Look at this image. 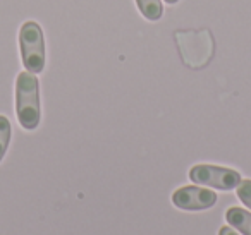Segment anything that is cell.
<instances>
[{
    "label": "cell",
    "instance_id": "obj_1",
    "mask_svg": "<svg viewBox=\"0 0 251 235\" xmlns=\"http://www.w3.org/2000/svg\"><path fill=\"white\" fill-rule=\"evenodd\" d=\"M16 115L26 131H35L42 120L38 77L28 70L19 72L16 79Z\"/></svg>",
    "mask_w": 251,
    "mask_h": 235
},
{
    "label": "cell",
    "instance_id": "obj_2",
    "mask_svg": "<svg viewBox=\"0 0 251 235\" xmlns=\"http://www.w3.org/2000/svg\"><path fill=\"white\" fill-rule=\"evenodd\" d=\"M19 48L23 66L31 74H40L45 69V36L38 23L26 21L19 29Z\"/></svg>",
    "mask_w": 251,
    "mask_h": 235
},
{
    "label": "cell",
    "instance_id": "obj_3",
    "mask_svg": "<svg viewBox=\"0 0 251 235\" xmlns=\"http://www.w3.org/2000/svg\"><path fill=\"white\" fill-rule=\"evenodd\" d=\"M189 180L196 186H206L220 190H232L239 186L241 173L237 170L217 165H195L189 170Z\"/></svg>",
    "mask_w": 251,
    "mask_h": 235
},
{
    "label": "cell",
    "instance_id": "obj_4",
    "mask_svg": "<svg viewBox=\"0 0 251 235\" xmlns=\"http://www.w3.org/2000/svg\"><path fill=\"white\" fill-rule=\"evenodd\" d=\"M172 203L176 208L184 211H201L215 206L217 194L208 187L200 186H184L172 194Z\"/></svg>",
    "mask_w": 251,
    "mask_h": 235
},
{
    "label": "cell",
    "instance_id": "obj_5",
    "mask_svg": "<svg viewBox=\"0 0 251 235\" xmlns=\"http://www.w3.org/2000/svg\"><path fill=\"white\" fill-rule=\"evenodd\" d=\"M226 220L243 235H251V213L243 208L232 206L226 211Z\"/></svg>",
    "mask_w": 251,
    "mask_h": 235
},
{
    "label": "cell",
    "instance_id": "obj_6",
    "mask_svg": "<svg viewBox=\"0 0 251 235\" xmlns=\"http://www.w3.org/2000/svg\"><path fill=\"white\" fill-rule=\"evenodd\" d=\"M141 16L148 21H158L164 16V5L162 0H136Z\"/></svg>",
    "mask_w": 251,
    "mask_h": 235
},
{
    "label": "cell",
    "instance_id": "obj_7",
    "mask_svg": "<svg viewBox=\"0 0 251 235\" xmlns=\"http://www.w3.org/2000/svg\"><path fill=\"white\" fill-rule=\"evenodd\" d=\"M11 134H12L11 122H9L7 117L0 115V162L4 160L5 153H7L9 142H11Z\"/></svg>",
    "mask_w": 251,
    "mask_h": 235
},
{
    "label": "cell",
    "instance_id": "obj_8",
    "mask_svg": "<svg viewBox=\"0 0 251 235\" xmlns=\"http://www.w3.org/2000/svg\"><path fill=\"white\" fill-rule=\"evenodd\" d=\"M236 192H237V197H239L241 203L251 210V180L250 179L241 180L239 186L236 187Z\"/></svg>",
    "mask_w": 251,
    "mask_h": 235
},
{
    "label": "cell",
    "instance_id": "obj_9",
    "mask_svg": "<svg viewBox=\"0 0 251 235\" xmlns=\"http://www.w3.org/2000/svg\"><path fill=\"white\" fill-rule=\"evenodd\" d=\"M219 235H237V232L232 227H220Z\"/></svg>",
    "mask_w": 251,
    "mask_h": 235
},
{
    "label": "cell",
    "instance_id": "obj_10",
    "mask_svg": "<svg viewBox=\"0 0 251 235\" xmlns=\"http://www.w3.org/2000/svg\"><path fill=\"white\" fill-rule=\"evenodd\" d=\"M165 2H167V4H177L179 0H165Z\"/></svg>",
    "mask_w": 251,
    "mask_h": 235
}]
</instances>
